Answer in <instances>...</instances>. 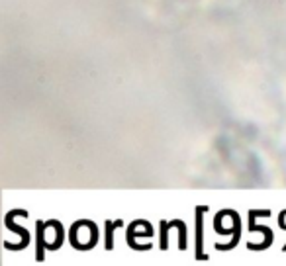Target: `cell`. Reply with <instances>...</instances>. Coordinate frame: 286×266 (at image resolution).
I'll return each instance as SVG.
<instances>
[{
	"label": "cell",
	"mask_w": 286,
	"mask_h": 266,
	"mask_svg": "<svg viewBox=\"0 0 286 266\" xmlns=\"http://www.w3.org/2000/svg\"><path fill=\"white\" fill-rule=\"evenodd\" d=\"M280 227L286 229V212H282V216H280Z\"/></svg>",
	"instance_id": "cell-3"
},
{
	"label": "cell",
	"mask_w": 286,
	"mask_h": 266,
	"mask_svg": "<svg viewBox=\"0 0 286 266\" xmlns=\"http://www.w3.org/2000/svg\"><path fill=\"white\" fill-rule=\"evenodd\" d=\"M284 251H286V245H284Z\"/></svg>",
	"instance_id": "cell-4"
},
{
	"label": "cell",
	"mask_w": 286,
	"mask_h": 266,
	"mask_svg": "<svg viewBox=\"0 0 286 266\" xmlns=\"http://www.w3.org/2000/svg\"><path fill=\"white\" fill-rule=\"evenodd\" d=\"M120 225H122V221H116V223H110V221H108V223H106V249H108V251L114 249V235H112V231L116 227H120Z\"/></svg>",
	"instance_id": "cell-2"
},
{
	"label": "cell",
	"mask_w": 286,
	"mask_h": 266,
	"mask_svg": "<svg viewBox=\"0 0 286 266\" xmlns=\"http://www.w3.org/2000/svg\"><path fill=\"white\" fill-rule=\"evenodd\" d=\"M208 208H198L196 212V258L198 260H208V254L202 253V214H206Z\"/></svg>",
	"instance_id": "cell-1"
}]
</instances>
